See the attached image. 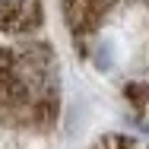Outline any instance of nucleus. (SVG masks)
Returning a JSON list of instances; mask_svg holds the SVG:
<instances>
[{"label": "nucleus", "mask_w": 149, "mask_h": 149, "mask_svg": "<svg viewBox=\"0 0 149 149\" xmlns=\"http://www.w3.org/2000/svg\"><path fill=\"white\" fill-rule=\"evenodd\" d=\"M38 16V0H0V26H29Z\"/></svg>", "instance_id": "nucleus-2"}, {"label": "nucleus", "mask_w": 149, "mask_h": 149, "mask_svg": "<svg viewBox=\"0 0 149 149\" xmlns=\"http://www.w3.org/2000/svg\"><path fill=\"white\" fill-rule=\"evenodd\" d=\"M45 98H51V70L41 67L38 57L13 54L0 60V102L29 111Z\"/></svg>", "instance_id": "nucleus-1"}]
</instances>
